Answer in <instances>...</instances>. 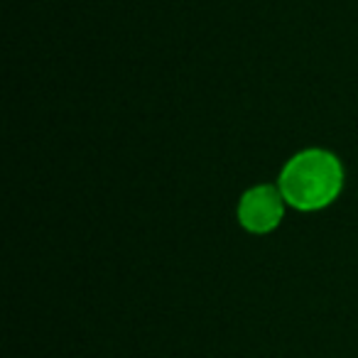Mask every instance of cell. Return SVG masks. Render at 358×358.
<instances>
[{
  "instance_id": "obj_2",
  "label": "cell",
  "mask_w": 358,
  "mask_h": 358,
  "mask_svg": "<svg viewBox=\"0 0 358 358\" xmlns=\"http://www.w3.org/2000/svg\"><path fill=\"white\" fill-rule=\"evenodd\" d=\"M285 216V196L280 187L258 185L243 194L238 204V221L250 234H270L280 226Z\"/></svg>"
},
{
  "instance_id": "obj_1",
  "label": "cell",
  "mask_w": 358,
  "mask_h": 358,
  "mask_svg": "<svg viewBox=\"0 0 358 358\" xmlns=\"http://www.w3.org/2000/svg\"><path fill=\"white\" fill-rule=\"evenodd\" d=\"M278 187L289 206L317 211L338 196L343 187V167L336 155L327 150H302L285 164Z\"/></svg>"
}]
</instances>
